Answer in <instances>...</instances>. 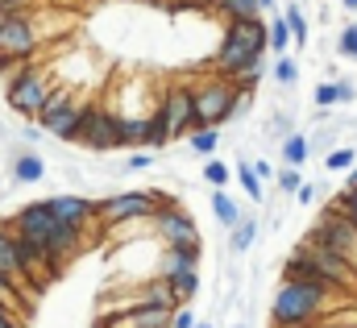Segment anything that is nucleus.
Segmentation results:
<instances>
[{
    "instance_id": "a18cd8bd",
    "label": "nucleus",
    "mask_w": 357,
    "mask_h": 328,
    "mask_svg": "<svg viewBox=\"0 0 357 328\" xmlns=\"http://www.w3.org/2000/svg\"><path fill=\"white\" fill-rule=\"evenodd\" d=\"M183 4H212V0H183Z\"/></svg>"
},
{
    "instance_id": "f8f14e48",
    "label": "nucleus",
    "mask_w": 357,
    "mask_h": 328,
    "mask_svg": "<svg viewBox=\"0 0 357 328\" xmlns=\"http://www.w3.org/2000/svg\"><path fill=\"white\" fill-rule=\"evenodd\" d=\"M158 117L167 125V142L187 137L195 129V112H191V87L187 83H171L162 96H158Z\"/></svg>"
},
{
    "instance_id": "f03ea898",
    "label": "nucleus",
    "mask_w": 357,
    "mask_h": 328,
    "mask_svg": "<svg viewBox=\"0 0 357 328\" xmlns=\"http://www.w3.org/2000/svg\"><path fill=\"white\" fill-rule=\"evenodd\" d=\"M258 59H266V21L262 17H254V21H229L225 38H220V50H216V71L212 75L233 80L237 71H245Z\"/></svg>"
},
{
    "instance_id": "9d476101",
    "label": "nucleus",
    "mask_w": 357,
    "mask_h": 328,
    "mask_svg": "<svg viewBox=\"0 0 357 328\" xmlns=\"http://www.w3.org/2000/svg\"><path fill=\"white\" fill-rule=\"evenodd\" d=\"M295 258H303L307 266H316L341 295H357V270L345 262V258H337V253H328L324 246H316V241H299V249H295Z\"/></svg>"
},
{
    "instance_id": "6ab92c4d",
    "label": "nucleus",
    "mask_w": 357,
    "mask_h": 328,
    "mask_svg": "<svg viewBox=\"0 0 357 328\" xmlns=\"http://www.w3.org/2000/svg\"><path fill=\"white\" fill-rule=\"evenodd\" d=\"M278 158L287 166H303L312 158V150H307V129H295V133H287L282 142H278Z\"/></svg>"
},
{
    "instance_id": "a19ab883",
    "label": "nucleus",
    "mask_w": 357,
    "mask_h": 328,
    "mask_svg": "<svg viewBox=\"0 0 357 328\" xmlns=\"http://www.w3.org/2000/svg\"><path fill=\"white\" fill-rule=\"evenodd\" d=\"M25 4H29V0H0V17H8V13H25Z\"/></svg>"
},
{
    "instance_id": "2f4dec72",
    "label": "nucleus",
    "mask_w": 357,
    "mask_h": 328,
    "mask_svg": "<svg viewBox=\"0 0 357 328\" xmlns=\"http://www.w3.org/2000/svg\"><path fill=\"white\" fill-rule=\"evenodd\" d=\"M274 174H278V187H282L287 195H295V191H299V183H303L299 166H287V170H274Z\"/></svg>"
},
{
    "instance_id": "473e14b6",
    "label": "nucleus",
    "mask_w": 357,
    "mask_h": 328,
    "mask_svg": "<svg viewBox=\"0 0 357 328\" xmlns=\"http://www.w3.org/2000/svg\"><path fill=\"white\" fill-rule=\"evenodd\" d=\"M312 104H316V108H333V104H337V87H333V80H324L316 91H312Z\"/></svg>"
},
{
    "instance_id": "ddd939ff",
    "label": "nucleus",
    "mask_w": 357,
    "mask_h": 328,
    "mask_svg": "<svg viewBox=\"0 0 357 328\" xmlns=\"http://www.w3.org/2000/svg\"><path fill=\"white\" fill-rule=\"evenodd\" d=\"M46 208H50L63 225H71V229H79V233L100 229V225H96V200L79 195V191H59V195L46 200Z\"/></svg>"
},
{
    "instance_id": "6e6552de",
    "label": "nucleus",
    "mask_w": 357,
    "mask_h": 328,
    "mask_svg": "<svg viewBox=\"0 0 357 328\" xmlns=\"http://www.w3.org/2000/svg\"><path fill=\"white\" fill-rule=\"evenodd\" d=\"M116 125H121V112H116L108 100H88V104H84V121H79L75 142L88 146V150H96V154L116 150Z\"/></svg>"
},
{
    "instance_id": "4c0bfd02",
    "label": "nucleus",
    "mask_w": 357,
    "mask_h": 328,
    "mask_svg": "<svg viewBox=\"0 0 357 328\" xmlns=\"http://www.w3.org/2000/svg\"><path fill=\"white\" fill-rule=\"evenodd\" d=\"M150 166H154V150H142V154H133V158L125 163V170L137 174V170H150Z\"/></svg>"
},
{
    "instance_id": "f704fd0d",
    "label": "nucleus",
    "mask_w": 357,
    "mask_h": 328,
    "mask_svg": "<svg viewBox=\"0 0 357 328\" xmlns=\"http://www.w3.org/2000/svg\"><path fill=\"white\" fill-rule=\"evenodd\" d=\"M270 129H274V133H270L274 142H282L287 133H295V129H291V112H274V117H270Z\"/></svg>"
},
{
    "instance_id": "cd10ccee",
    "label": "nucleus",
    "mask_w": 357,
    "mask_h": 328,
    "mask_svg": "<svg viewBox=\"0 0 357 328\" xmlns=\"http://www.w3.org/2000/svg\"><path fill=\"white\" fill-rule=\"evenodd\" d=\"M229 179H233V170H229V163H220L216 154L204 163V183H208V187H225Z\"/></svg>"
},
{
    "instance_id": "1a4fd4ad",
    "label": "nucleus",
    "mask_w": 357,
    "mask_h": 328,
    "mask_svg": "<svg viewBox=\"0 0 357 328\" xmlns=\"http://www.w3.org/2000/svg\"><path fill=\"white\" fill-rule=\"evenodd\" d=\"M38 29L29 21V13H8L0 17V67L8 63H29L38 54Z\"/></svg>"
},
{
    "instance_id": "72a5a7b5",
    "label": "nucleus",
    "mask_w": 357,
    "mask_h": 328,
    "mask_svg": "<svg viewBox=\"0 0 357 328\" xmlns=\"http://www.w3.org/2000/svg\"><path fill=\"white\" fill-rule=\"evenodd\" d=\"M320 195H324V187H320V183H299V191H295V200H299L303 208L320 204Z\"/></svg>"
},
{
    "instance_id": "412c9836",
    "label": "nucleus",
    "mask_w": 357,
    "mask_h": 328,
    "mask_svg": "<svg viewBox=\"0 0 357 328\" xmlns=\"http://www.w3.org/2000/svg\"><path fill=\"white\" fill-rule=\"evenodd\" d=\"M254 241H258V221H254V216H241V221L233 225L229 246H233V253H250V249H254Z\"/></svg>"
},
{
    "instance_id": "7c9ffc66",
    "label": "nucleus",
    "mask_w": 357,
    "mask_h": 328,
    "mask_svg": "<svg viewBox=\"0 0 357 328\" xmlns=\"http://www.w3.org/2000/svg\"><path fill=\"white\" fill-rule=\"evenodd\" d=\"M337 208L345 212V221L357 229V187H349V191H341V195H337Z\"/></svg>"
},
{
    "instance_id": "39448f33",
    "label": "nucleus",
    "mask_w": 357,
    "mask_h": 328,
    "mask_svg": "<svg viewBox=\"0 0 357 328\" xmlns=\"http://www.w3.org/2000/svg\"><path fill=\"white\" fill-rule=\"evenodd\" d=\"M162 200H171L167 191H116L96 200V225L112 229V225H129V221H146Z\"/></svg>"
},
{
    "instance_id": "0eeeda50",
    "label": "nucleus",
    "mask_w": 357,
    "mask_h": 328,
    "mask_svg": "<svg viewBox=\"0 0 357 328\" xmlns=\"http://www.w3.org/2000/svg\"><path fill=\"white\" fill-rule=\"evenodd\" d=\"M307 241H316V246H324L328 253L345 258V262H349V266L357 270V229L349 225V221H345V212H341L337 204L320 208L316 225L307 229Z\"/></svg>"
},
{
    "instance_id": "a878e982",
    "label": "nucleus",
    "mask_w": 357,
    "mask_h": 328,
    "mask_svg": "<svg viewBox=\"0 0 357 328\" xmlns=\"http://www.w3.org/2000/svg\"><path fill=\"white\" fill-rule=\"evenodd\" d=\"M270 80L278 83V87H295L299 83V63L291 54H278V63L270 67Z\"/></svg>"
},
{
    "instance_id": "393cba45",
    "label": "nucleus",
    "mask_w": 357,
    "mask_h": 328,
    "mask_svg": "<svg viewBox=\"0 0 357 328\" xmlns=\"http://www.w3.org/2000/svg\"><path fill=\"white\" fill-rule=\"evenodd\" d=\"M233 179L245 187V195H250L254 204H262V195H266V183H262V179L250 170V163H237V166H233Z\"/></svg>"
},
{
    "instance_id": "37998d69",
    "label": "nucleus",
    "mask_w": 357,
    "mask_h": 328,
    "mask_svg": "<svg viewBox=\"0 0 357 328\" xmlns=\"http://www.w3.org/2000/svg\"><path fill=\"white\" fill-rule=\"evenodd\" d=\"M341 8H345V13H354V8H357V0H341Z\"/></svg>"
},
{
    "instance_id": "e433bc0d",
    "label": "nucleus",
    "mask_w": 357,
    "mask_h": 328,
    "mask_svg": "<svg viewBox=\"0 0 357 328\" xmlns=\"http://www.w3.org/2000/svg\"><path fill=\"white\" fill-rule=\"evenodd\" d=\"M167 328H195L191 308H175V312H171V320H167Z\"/></svg>"
},
{
    "instance_id": "c756f323",
    "label": "nucleus",
    "mask_w": 357,
    "mask_h": 328,
    "mask_svg": "<svg viewBox=\"0 0 357 328\" xmlns=\"http://www.w3.org/2000/svg\"><path fill=\"white\" fill-rule=\"evenodd\" d=\"M0 308H8V312H17V316H21V312H29V304H25V299L4 283V278H0Z\"/></svg>"
},
{
    "instance_id": "dca6fc26",
    "label": "nucleus",
    "mask_w": 357,
    "mask_h": 328,
    "mask_svg": "<svg viewBox=\"0 0 357 328\" xmlns=\"http://www.w3.org/2000/svg\"><path fill=\"white\" fill-rule=\"evenodd\" d=\"M199 253H204V246H162V253H158V278H175V274H183V270H199Z\"/></svg>"
},
{
    "instance_id": "c9c22d12",
    "label": "nucleus",
    "mask_w": 357,
    "mask_h": 328,
    "mask_svg": "<svg viewBox=\"0 0 357 328\" xmlns=\"http://www.w3.org/2000/svg\"><path fill=\"white\" fill-rule=\"evenodd\" d=\"M333 87H337V104H354L357 100V83L354 80H333Z\"/></svg>"
},
{
    "instance_id": "f3484780",
    "label": "nucleus",
    "mask_w": 357,
    "mask_h": 328,
    "mask_svg": "<svg viewBox=\"0 0 357 328\" xmlns=\"http://www.w3.org/2000/svg\"><path fill=\"white\" fill-rule=\"evenodd\" d=\"M8 179H13V183H42V179H46V158H42L38 150H21V154H13V163H8Z\"/></svg>"
},
{
    "instance_id": "20e7f679",
    "label": "nucleus",
    "mask_w": 357,
    "mask_h": 328,
    "mask_svg": "<svg viewBox=\"0 0 357 328\" xmlns=\"http://www.w3.org/2000/svg\"><path fill=\"white\" fill-rule=\"evenodd\" d=\"M233 96L237 83L208 75L204 83L191 87V112H195V129H220L225 121H233Z\"/></svg>"
},
{
    "instance_id": "4468645a",
    "label": "nucleus",
    "mask_w": 357,
    "mask_h": 328,
    "mask_svg": "<svg viewBox=\"0 0 357 328\" xmlns=\"http://www.w3.org/2000/svg\"><path fill=\"white\" fill-rule=\"evenodd\" d=\"M0 278H4V283L25 299V304H33V295H38V291H33V287H29V278L21 274L17 253H13V237H8V229H4V225H0Z\"/></svg>"
},
{
    "instance_id": "5701e85b",
    "label": "nucleus",
    "mask_w": 357,
    "mask_h": 328,
    "mask_svg": "<svg viewBox=\"0 0 357 328\" xmlns=\"http://www.w3.org/2000/svg\"><path fill=\"white\" fill-rule=\"evenodd\" d=\"M287 50H291V29L282 13H274V21L266 25V54H287Z\"/></svg>"
},
{
    "instance_id": "b1692460",
    "label": "nucleus",
    "mask_w": 357,
    "mask_h": 328,
    "mask_svg": "<svg viewBox=\"0 0 357 328\" xmlns=\"http://www.w3.org/2000/svg\"><path fill=\"white\" fill-rule=\"evenodd\" d=\"M282 21H287V29H291V46H307L312 29H307V17H303V8H299V4H287Z\"/></svg>"
},
{
    "instance_id": "c85d7f7f",
    "label": "nucleus",
    "mask_w": 357,
    "mask_h": 328,
    "mask_svg": "<svg viewBox=\"0 0 357 328\" xmlns=\"http://www.w3.org/2000/svg\"><path fill=\"white\" fill-rule=\"evenodd\" d=\"M337 54H341V59H354V63H357V21H349V25L337 33Z\"/></svg>"
},
{
    "instance_id": "423d86ee",
    "label": "nucleus",
    "mask_w": 357,
    "mask_h": 328,
    "mask_svg": "<svg viewBox=\"0 0 357 328\" xmlns=\"http://www.w3.org/2000/svg\"><path fill=\"white\" fill-rule=\"evenodd\" d=\"M50 87H54V75H50V71H42V67L29 59V63H21V67H17V75L8 80L4 100H8V108H13V112H21V117H38V108H42V100L50 96Z\"/></svg>"
},
{
    "instance_id": "58836bf2",
    "label": "nucleus",
    "mask_w": 357,
    "mask_h": 328,
    "mask_svg": "<svg viewBox=\"0 0 357 328\" xmlns=\"http://www.w3.org/2000/svg\"><path fill=\"white\" fill-rule=\"evenodd\" d=\"M0 328H25V320H21L17 312H8V308H0Z\"/></svg>"
},
{
    "instance_id": "f257e3e1",
    "label": "nucleus",
    "mask_w": 357,
    "mask_h": 328,
    "mask_svg": "<svg viewBox=\"0 0 357 328\" xmlns=\"http://www.w3.org/2000/svg\"><path fill=\"white\" fill-rule=\"evenodd\" d=\"M8 229H13L17 237H25L29 246L38 249V253L50 262V270H54V274H63V270H67V262L84 249V233H79V229H71V225H63V221L46 208V200L21 204V208L13 212Z\"/></svg>"
},
{
    "instance_id": "c03bdc74",
    "label": "nucleus",
    "mask_w": 357,
    "mask_h": 328,
    "mask_svg": "<svg viewBox=\"0 0 357 328\" xmlns=\"http://www.w3.org/2000/svg\"><path fill=\"white\" fill-rule=\"evenodd\" d=\"M274 4H278V0H258V8H274Z\"/></svg>"
},
{
    "instance_id": "bb28decb",
    "label": "nucleus",
    "mask_w": 357,
    "mask_h": 328,
    "mask_svg": "<svg viewBox=\"0 0 357 328\" xmlns=\"http://www.w3.org/2000/svg\"><path fill=\"white\" fill-rule=\"evenodd\" d=\"M354 163H357L354 146H333V150L324 154V170H333V174H345Z\"/></svg>"
},
{
    "instance_id": "2eb2a0df",
    "label": "nucleus",
    "mask_w": 357,
    "mask_h": 328,
    "mask_svg": "<svg viewBox=\"0 0 357 328\" xmlns=\"http://www.w3.org/2000/svg\"><path fill=\"white\" fill-rule=\"evenodd\" d=\"M84 104H88V100H71L67 108H59L54 117H46L38 129H42V133H50L54 142H75V133H79V121H84Z\"/></svg>"
},
{
    "instance_id": "4be33fe9",
    "label": "nucleus",
    "mask_w": 357,
    "mask_h": 328,
    "mask_svg": "<svg viewBox=\"0 0 357 328\" xmlns=\"http://www.w3.org/2000/svg\"><path fill=\"white\" fill-rule=\"evenodd\" d=\"M187 146H191V154L212 158V154L220 150V129H191V133H187Z\"/></svg>"
},
{
    "instance_id": "9b49d317",
    "label": "nucleus",
    "mask_w": 357,
    "mask_h": 328,
    "mask_svg": "<svg viewBox=\"0 0 357 328\" xmlns=\"http://www.w3.org/2000/svg\"><path fill=\"white\" fill-rule=\"evenodd\" d=\"M150 225H154V237H158L162 246H199L195 221L178 208L175 200H162V204L150 212Z\"/></svg>"
},
{
    "instance_id": "a211bd4d",
    "label": "nucleus",
    "mask_w": 357,
    "mask_h": 328,
    "mask_svg": "<svg viewBox=\"0 0 357 328\" xmlns=\"http://www.w3.org/2000/svg\"><path fill=\"white\" fill-rule=\"evenodd\" d=\"M212 13L229 25V21H254V17H262V8H258V0H212Z\"/></svg>"
},
{
    "instance_id": "49530a36",
    "label": "nucleus",
    "mask_w": 357,
    "mask_h": 328,
    "mask_svg": "<svg viewBox=\"0 0 357 328\" xmlns=\"http://www.w3.org/2000/svg\"><path fill=\"white\" fill-rule=\"evenodd\" d=\"M195 328H216V325H195Z\"/></svg>"
},
{
    "instance_id": "79ce46f5",
    "label": "nucleus",
    "mask_w": 357,
    "mask_h": 328,
    "mask_svg": "<svg viewBox=\"0 0 357 328\" xmlns=\"http://www.w3.org/2000/svg\"><path fill=\"white\" fill-rule=\"evenodd\" d=\"M349 187H357V163L345 170V187H341V191H349Z\"/></svg>"
},
{
    "instance_id": "7ed1b4c3",
    "label": "nucleus",
    "mask_w": 357,
    "mask_h": 328,
    "mask_svg": "<svg viewBox=\"0 0 357 328\" xmlns=\"http://www.w3.org/2000/svg\"><path fill=\"white\" fill-rule=\"evenodd\" d=\"M328 299H333V295H324V291H316V287H307V283H299V278H282L278 291H274V299H270V325L274 328L312 325L316 316H324Z\"/></svg>"
},
{
    "instance_id": "de8ad7c7",
    "label": "nucleus",
    "mask_w": 357,
    "mask_h": 328,
    "mask_svg": "<svg viewBox=\"0 0 357 328\" xmlns=\"http://www.w3.org/2000/svg\"><path fill=\"white\" fill-rule=\"evenodd\" d=\"M237 328H250V325H237Z\"/></svg>"
},
{
    "instance_id": "aec40b11",
    "label": "nucleus",
    "mask_w": 357,
    "mask_h": 328,
    "mask_svg": "<svg viewBox=\"0 0 357 328\" xmlns=\"http://www.w3.org/2000/svg\"><path fill=\"white\" fill-rule=\"evenodd\" d=\"M212 216H216L225 229H233V225L241 221V204H237L225 187H212Z\"/></svg>"
},
{
    "instance_id": "ea45409f",
    "label": "nucleus",
    "mask_w": 357,
    "mask_h": 328,
    "mask_svg": "<svg viewBox=\"0 0 357 328\" xmlns=\"http://www.w3.org/2000/svg\"><path fill=\"white\" fill-rule=\"evenodd\" d=\"M250 170H254V174L266 183V179H274V170H278V166H274V163H250Z\"/></svg>"
}]
</instances>
